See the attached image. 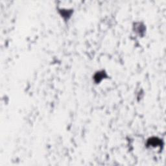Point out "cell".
Masks as SVG:
<instances>
[{"instance_id": "1", "label": "cell", "mask_w": 166, "mask_h": 166, "mask_svg": "<svg viewBox=\"0 0 166 166\" xmlns=\"http://www.w3.org/2000/svg\"><path fill=\"white\" fill-rule=\"evenodd\" d=\"M147 145L153 147H156L158 146H161L162 143H161V140L154 137V138H151L147 141Z\"/></svg>"}]
</instances>
